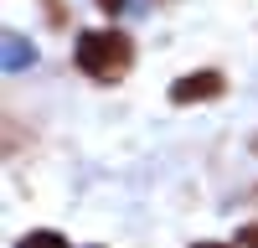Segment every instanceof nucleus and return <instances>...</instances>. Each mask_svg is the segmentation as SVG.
Masks as SVG:
<instances>
[{"mask_svg":"<svg viewBox=\"0 0 258 248\" xmlns=\"http://www.w3.org/2000/svg\"><path fill=\"white\" fill-rule=\"evenodd\" d=\"M73 62H78V73L83 78H93V83H119L129 73V62H135V41H129L124 31H83L78 36V47H73Z\"/></svg>","mask_w":258,"mask_h":248,"instance_id":"1","label":"nucleus"},{"mask_svg":"<svg viewBox=\"0 0 258 248\" xmlns=\"http://www.w3.org/2000/svg\"><path fill=\"white\" fill-rule=\"evenodd\" d=\"M222 73H186L170 83V103H202V98H222Z\"/></svg>","mask_w":258,"mask_h":248,"instance_id":"2","label":"nucleus"},{"mask_svg":"<svg viewBox=\"0 0 258 248\" xmlns=\"http://www.w3.org/2000/svg\"><path fill=\"white\" fill-rule=\"evenodd\" d=\"M16 248H68V238H62V233H52V227H36V233H26Z\"/></svg>","mask_w":258,"mask_h":248,"instance_id":"3","label":"nucleus"},{"mask_svg":"<svg viewBox=\"0 0 258 248\" xmlns=\"http://www.w3.org/2000/svg\"><path fill=\"white\" fill-rule=\"evenodd\" d=\"M197 248H227V243H197Z\"/></svg>","mask_w":258,"mask_h":248,"instance_id":"4","label":"nucleus"}]
</instances>
